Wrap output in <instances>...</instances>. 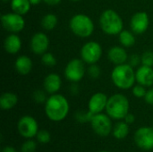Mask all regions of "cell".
<instances>
[{
  "label": "cell",
  "instance_id": "cell-16",
  "mask_svg": "<svg viewBox=\"0 0 153 152\" xmlns=\"http://www.w3.org/2000/svg\"><path fill=\"white\" fill-rule=\"evenodd\" d=\"M61 85H62L61 78L56 73H49L44 79V82H43L44 89L46 92L49 94L57 93V91L61 88Z\"/></svg>",
  "mask_w": 153,
  "mask_h": 152
},
{
  "label": "cell",
  "instance_id": "cell-2",
  "mask_svg": "<svg viewBox=\"0 0 153 152\" xmlns=\"http://www.w3.org/2000/svg\"><path fill=\"white\" fill-rule=\"evenodd\" d=\"M111 80L115 86L121 90H129L136 82L134 67L129 64L116 65L111 73Z\"/></svg>",
  "mask_w": 153,
  "mask_h": 152
},
{
  "label": "cell",
  "instance_id": "cell-21",
  "mask_svg": "<svg viewBox=\"0 0 153 152\" xmlns=\"http://www.w3.org/2000/svg\"><path fill=\"white\" fill-rule=\"evenodd\" d=\"M129 125L126 121H121L119 120L113 127L112 130V134L113 136L117 139V140H123L125 139L128 133H129Z\"/></svg>",
  "mask_w": 153,
  "mask_h": 152
},
{
  "label": "cell",
  "instance_id": "cell-30",
  "mask_svg": "<svg viewBox=\"0 0 153 152\" xmlns=\"http://www.w3.org/2000/svg\"><path fill=\"white\" fill-rule=\"evenodd\" d=\"M146 92L147 91H146L144 86H143L141 84H137V85H134L133 87V94L134 97H136L138 99L144 98L146 95Z\"/></svg>",
  "mask_w": 153,
  "mask_h": 152
},
{
  "label": "cell",
  "instance_id": "cell-34",
  "mask_svg": "<svg viewBox=\"0 0 153 152\" xmlns=\"http://www.w3.org/2000/svg\"><path fill=\"white\" fill-rule=\"evenodd\" d=\"M144 99H145L146 103H148L149 105L153 106V88L151 89V90H149L146 92V95L144 97Z\"/></svg>",
  "mask_w": 153,
  "mask_h": 152
},
{
  "label": "cell",
  "instance_id": "cell-4",
  "mask_svg": "<svg viewBox=\"0 0 153 152\" xmlns=\"http://www.w3.org/2000/svg\"><path fill=\"white\" fill-rule=\"evenodd\" d=\"M100 25L104 33L108 35H117L123 30L124 22L121 16L116 11L108 9L101 13Z\"/></svg>",
  "mask_w": 153,
  "mask_h": 152
},
{
  "label": "cell",
  "instance_id": "cell-31",
  "mask_svg": "<svg viewBox=\"0 0 153 152\" xmlns=\"http://www.w3.org/2000/svg\"><path fill=\"white\" fill-rule=\"evenodd\" d=\"M88 74L92 79L99 78L100 75V67L97 65H95V64L91 65V66L88 68Z\"/></svg>",
  "mask_w": 153,
  "mask_h": 152
},
{
  "label": "cell",
  "instance_id": "cell-32",
  "mask_svg": "<svg viewBox=\"0 0 153 152\" xmlns=\"http://www.w3.org/2000/svg\"><path fill=\"white\" fill-rule=\"evenodd\" d=\"M33 99L35 100V102H37L39 104H41V103H44V102L47 101L45 93L42 90H36L33 93Z\"/></svg>",
  "mask_w": 153,
  "mask_h": 152
},
{
  "label": "cell",
  "instance_id": "cell-10",
  "mask_svg": "<svg viewBox=\"0 0 153 152\" xmlns=\"http://www.w3.org/2000/svg\"><path fill=\"white\" fill-rule=\"evenodd\" d=\"M1 22L4 29L12 33L20 32L25 27V21L22 15L14 12L3 14L1 16Z\"/></svg>",
  "mask_w": 153,
  "mask_h": 152
},
{
  "label": "cell",
  "instance_id": "cell-27",
  "mask_svg": "<svg viewBox=\"0 0 153 152\" xmlns=\"http://www.w3.org/2000/svg\"><path fill=\"white\" fill-rule=\"evenodd\" d=\"M36 138H37V141L39 142V143H42V144H47L50 142V139H51V135H50V133L47 130H40L38 132L37 135H36Z\"/></svg>",
  "mask_w": 153,
  "mask_h": 152
},
{
  "label": "cell",
  "instance_id": "cell-14",
  "mask_svg": "<svg viewBox=\"0 0 153 152\" xmlns=\"http://www.w3.org/2000/svg\"><path fill=\"white\" fill-rule=\"evenodd\" d=\"M108 97L103 92H97L93 94L88 103L89 111L93 115L101 113L104 109H106L108 103Z\"/></svg>",
  "mask_w": 153,
  "mask_h": 152
},
{
  "label": "cell",
  "instance_id": "cell-8",
  "mask_svg": "<svg viewBox=\"0 0 153 152\" xmlns=\"http://www.w3.org/2000/svg\"><path fill=\"white\" fill-rule=\"evenodd\" d=\"M85 75L84 62L82 59L74 58L68 62L65 68V78L72 82H79Z\"/></svg>",
  "mask_w": 153,
  "mask_h": 152
},
{
  "label": "cell",
  "instance_id": "cell-18",
  "mask_svg": "<svg viewBox=\"0 0 153 152\" xmlns=\"http://www.w3.org/2000/svg\"><path fill=\"white\" fill-rule=\"evenodd\" d=\"M4 50L11 55L17 54L22 48V40L18 35L15 33H12L7 36L4 42Z\"/></svg>",
  "mask_w": 153,
  "mask_h": 152
},
{
  "label": "cell",
  "instance_id": "cell-35",
  "mask_svg": "<svg viewBox=\"0 0 153 152\" xmlns=\"http://www.w3.org/2000/svg\"><path fill=\"white\" fill-rule=\"evenodd\" d=\"M124 120H125L128 125H132V124L134 123V121H135V116H134L133 114L128 113V114L126 116V117L124 118Z\"/></svg>",
  "mask_w": 153,
  "mask_h": 152
},
{
  "label": "cell",
  "instance_id": "cell-7",
  "mask_svg": "<svg viewBox=\"0 0 153 152\" xmlns=\"http://www.w3.org/2000/svg\"><path fill=\"white\" fill-rule=\"evenodd\" d=\"M102 56V47L97 41H89L85 43L81 49L82 60L89 65L96 64Z\"/></svg>",
  "mask_w": 153,
  "mask_h": 152
},
{
  "label": "cell",
  "instance_id": "cell-13",
  "mask_svg": "<svg viewBox=\"0 0 153 152\" xmlns=\"http://www.w3.org/2000/svg\"><path fill=\"white\" fill-rule=\"evenodd\" d=\"M49 47L48 37L43 32L35 33L30 39V49L36 55L45 54Z\"/></svg>",
  "mask_w": 153,
  "mask_h": 152
},
{
  "label": "cell",
  "instance_id": "cell-23",
  "mask_svg": "<svg viewBox=\"0 0 153 152\" xmlns=\"http://www.w3.org/2000/svg\"><path fill=\"white\" fill-rule=\"evenodd\" d=\"M57 22H58V19H57L56 14H54V13H47L42 17L40 24H41V27L44 30L49 31V30H54L56 27Z\"/></svg>",
  "mask_w": 153,
  "mask_h": 152
},
{
  "label": "cell",
  "instance_id": "cell-17",
  "mask_svg": "<svg viewBox=\"0 0 153 152\" xmlns=\"http://www.w3.org/2000/svg\"><path fill=\"white\" fill-rule=\"evenodd\" d=\"M108 59L111 63H113L116 65L126 64V62L128 59V55L126 49L122 47H113L108 50Z\"/></svg>",
  "mask_w": 153,
  "mask_h": 152
},
{
  "label": "cell",
  "instance_id": "cell-3",
  "mask_svg": "<svg viewBox=\"0 0 153 152\" xmlns=\"http://www.w3.org/2000/svg\"><path fill=\"white\" fill-rule=\"evenodd\" d=\"M130 104L128 99L120 93L112 95L108 98L106 112L107 115L114 120H122L129 113Z\"/></svg>",
  "mask_w": 153,
  "mask_h": 152
},
{
  "label": "cell",
  "instance_id": "cell-6",
  "mask_svg": "<svg viewBox=\"0 0 153 152\" xmlns=\"http://www.w3.org/2000/svg\"><path fill=\"white\" fill-rule=\"evenodd\" d=\"M91 125L96 134L101 137L108 136L112 133L113 125L111 118L106 114H96L91 120Z\"/></svg>",
  "mask_w": 153,
  "mask_h": 152
},
{
  "label": "cell",
  "instance_id": "cell-36",
  "mask_svg": "<svg viewBox=\"0 0 153 152\" xmlns=\"http://www.w3.org/2000/svg\"><path fill=\"white\" fill-rule=\"evenodd\" d=\"M62 0H43V2L48 5H56L58 4H60Z\"/></svg>",
  "mask_w": 153,
  "mask_h": 152
},
{
  "label": "cell",
  "instance_id": "cell-25",
  "mask_svg": "<svg viewBox=\"0 0 153 152\" xmlns=\"http://www.w3.org/2000/svg\"><path fill=\"white\" fill-rule=\"evenodd\" d=\"M41 63L48 67H53L56 65V58L51 53L46 52L41 56Z\"/></svg>",
  "mask_w": 153,
  "mask_h": 152
},
{
  "label": "cell",
  "instance_id": "cell-28",
  "mask_svg": "<svg viewBox=\"0 0 153 152\" xmlns=\"http://www.w3.org/2000/svg\"><path fill=\"white\" fill-rule=\"evenodd\" d=\"M36 149H37L36 142L31 139H28L22 143L21 147V152H35Z\"/></svg>",
  "mask_w": 153,
  "mask_h": 152
},
{
  "label": "cell",
  "instance_id": "cell-19",
  "mask_svg": "<svg viewBox=\"0 0 153 152\" xmlns=\"http://www.w3.org/2000/svg\"><path fill=\"white\" fill-rule=\"evenodd\" d=\"M14 68L21 75H27L32 69V61L27 56H20L14 62Z\"/></svg>",
  "mask_w": 153,
  "mask_h": 152
},
{
  "label": "cell",
  "instance_id": "cell-40",
  "mask_svg": "<svg viewBox=\"0 0 153 152\" xmlns=\"http://www.w3.org/2000/svg\"><path fill=\"white\" fill-rule=\"evenodd\" d=\"M71 1H74V2H76V1H79V0H71Z\"/></svg>",
  "mask_w": 153,
  "mask_h": 152
},
{
  "label": "cell",
  "instance_id": "cell-33",
  "mask_svg": "<svg viewBox=\"0 0 153 152\" xmlns=\"http://www.w3.org/2000/svg\"><path fill=\"white\" fill-rule=\"evenodd\" d=\"M140 64H142V58L138 55H132L129 57V65L134 68L138 66Z\"/></svg>",
  "mask_w": 153,
  "mask_h": 152
},
{
  "label": "cell",
  "instance_id": "cell-11",
  "mask_svg": "<svg viewBox=\"0 0 153 152\" xmlns=\"http://www.w3.org/2000/svg\"><path fill=\"white\" fill-rule=\"evenodd\" d=\"M136 145L143 151L153 150V127L143 126L139 128L134 133Z\"/></svg>",
  "mask_w": 153,
  "mask_h": 152
},
{
  "label": "cell",
  "instance_id": "cell-24",
  "mask_svg": "<svg viewBox=\"0 0 153 152\" xmlns=\"http://www.w3.org/2000/svg\"><path fill=\"white\" fill-rule=\"evenodd\" d=\"M118 39L120 44L123 47H131L134 45L135 43V37L134 35L133 32L126 30H123L119 34H118Z\"/></svg>",
  "mask_w": 153,
  "mask_h": 152
},
{
  "label": "cell",
  "instance_id": "cell-39",
  "mask_svg": "<svg viewBox=\"0 0 153 152\" xmlns=\"http://www.w3.org/2000/svg\"><path fill=\"white\" fill-rule=\"evenodd\" d=\"M4 3H7V2H9V1H11V0H2Z\"/></svg>",
  "mask_w": 153,
  "mask_h": 152
},
{
  "label": "cell",
  "instance_id": "cell-20",
  "mask_svg": "<svg viewBox=\"0 0 153 152\" xmlns=\"http://www.w3.org/2000/svg\"><path fill=\"white\" fill-rule=\"evenodd\" d=\"M18 97L13 92H4L0 97V108L3 110H10L16 106Z\"/></svg>",
  "mask_w": 153,
  "mask_h": 152
},
{
  "label": "cell",
  "instance_id": "cell-1",
  "mask_svg": "<svg viewBox=\"0 0 153 152\" xmlns=\"http://www.w3.org/2000/svg\"><path fill=\"white\" fill-rule=\"evenodd\" d=\"M69 102L61 94H51L45 102V113L48 119L53 122H61L68 115Z\"/></svg>",
  "mask_w": 153,
  "mask_h": 152
},
{
  "label": "cell",
  "instance_id": "cell-9",
  "mask_svg": "<svg viewBox=\"0 0 153 152\" xmlns=\"http://www.w3.org/2000/svg\"><path fill=\"white\" fill-rule=\"evenodd\" d=\"M17 130L21 136L26 139H32L39 132V125L37 120L31 116H24L21 117L17 124Z\"/></svg>",
  "mask_w": 153,
  "mask_h": 152
},
{
  "label": "cell",
  "instance_id": "cell-12",
  "mask_svg": "<svg viewBox=\"0 0 153 152\" xmlns=\"http://www.w3.org/2000/svg\"><path fill=\"white\" fill-rule=\"evenodd\" d=\"M149 25H150L149 15L145 12L135 13L131 18L130 26L134 33L136 34L144 33L148 30Z\"/></svg>",
  "mask_w": 153,
  "mask_h": 152
},
{
  "label": "cell",
  "instance_id": "cell-29",
  "mask_svg": "<svg viewBox=\"0 0 153 152\" xmlns=\"http://www.w3.org/2000/svg\"><path fill=\"white\" fill-rule=\"evenodd\" d=\"M142 65H146V66H153V52L152 51H145L142 56Z\"/></svg>",
  "mask_w": 153,
  "mask_h": 152
},
{
  "label": "cell",
  "instance_id": "cell-37",
  "mask_svg": "<svg viewBox=\"0 0 153 152\" xmlns=\"http://www.w3.org/2000/svg\"><path fill=\"white\" fill-rule=\"evenodd\" d=\"M2 152H17V151L12 146H5L2 149Z\"/></svg>",
  "mask_w": 153,
  "mask_h": 152
},
{
  "label": "cell",
  "instance_id": "cell-15",
  "mask_svg": "<svg viewBox=\"0 0 153 152\" xmlns=\"http://www.w3.org/2000/svg\"><path fill=\"white\" fill-rule=\"evenodd\" d=\"M135 78L138 84L144 87L153 85V68L151 66L142 65L135 72Z\"/></svg>",
  "mask_w": 153,
  "mask_h": 152
},
{
  "label": "cell",
  "instance_id": "cell-38",
  "mask_svg": "<svg viewBox=\"0 0 153 152\" xmlns=\"http://www.w3.org/2000/svg\"><path fill=\"white\" fill-rule=\"evenodd\" d=\"M43 0H30V3L31 4V5H37L39 4H40Z\"/></svg>",
  "mask_w": 153,
  "mask_h": 152
},
{
  "label": "cell",
  "instance_id": "cell-5",
  "mask_svg": "<svg viewBox=\"0 0 153 152\" xmlns=\"http://www.w3.org/2000/svg\"><path fill=\"white\" fill-rule=\"evenodd\" d=\"M69 27L72 32L80 38H88L94 31L92 20L84 13L74 15L69 22Z\"/></svg>",
  "mask_w": 153,
  "mask_h": 152
},
{
  "label": "cell",
  "instance_id": "cell-41",
  "mask_svg": "<svg viewBox=\"0 0 153 152\" xmlns=\"http://www.w3.org/2000/svg\"><path fill=\"white\" fill-rule=\"evenodd\" d=\"M100 152H108V151H100Z\"/></svg>",
  "mask_w": 153,
  "mask_h": 152
},
{
  "label": "cell",
  "instance_id": "cell-26",
  "mask_svg": "<svg viewBox=\"0 0 153 152\" xmlns=\"http://www.w3.org/2000/svg\"><path fill=\"white\" fill-rule=\"evenodd\" d=\"M93 114L90 111H78L75 114V119L80 122V123H86V122H91V118L93 117Z\"/></svg>",
  "mask_w": 153,
  "mask_h": 152
},
{
  "label": "cell",
  "instance_id": "cell-22",
  "mask_svg": "<svg viewBox=\"0 0 153 152\" xmlns=\"http://www.w3.org/2000/svg\"><path fill=\"white\" fill-rule=\"evenodd\" d=\"M30 0H11V9L13 12L21 15L26 14L30 9Z\"/></svg>",
  "mask_w": 153,
  "mask_h": 152
}]
</instances>
